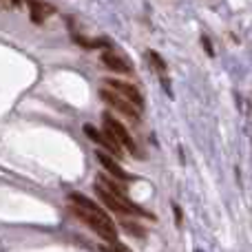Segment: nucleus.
Masks as SVG:
<instances>
[{"mask_svg": "<svg viewBox=\"0 0 252 252\" xmlns=\"http://www.w3.org/2000/svg\"><path fill=\"white\" fill-rule=\"evenodd\" d=\"M95 157H97V161H100V164L104 166V170H109V173L113 175L115 179H122V182H128V179H130V175L126 173V170H122V166H120L118 161H115L113 157L109 155V153L97 151V153H95Z\"/></svg>", "mask_w": 252, "mask_h": 252, "instance_id": "0eeeda50", "label": "nucleus"}, {"mask_svg": "<svg viewBox=\"0 0 252 252\" xmlns=\"http://www.w3.org/2000/svg\"><path fill=\"white\" fill-rule=\"evenodd\" d=\"M197 252H201V250H197Z\"/></svg>", "mask_w": 252, "mask_h": 252, "instance_id": "f3484780", "label": "nucleus"}, {"mask_svg": "<svg viewBox=\"0 0 252 252\" xmlns=\"http://www.w3.org/2000/svg\"><path fill=\"white\" fill-rule=\"evenodd\" d=\"M122 226H124V228H126V230H128V232H133V235H135V237H146V232H144V230H142V228L133 226V223H130V221H124V223H122Z\"/></svg>", "mask_w": 252, "mask_h": 252, "instance_id": "9b49d317", "label": "nucleus"}, {"mask_svg": "<svg viewBox=\"0 0 252 252\" xmlns=\"http://www.w3.org/2000/svg\"><path fill=\"white\" fill-rule=\"evenodd\" d=\"M95 192H97V197H100L102 204H104L109 210H113V213H118V215H139V217H151L146 210H142L139 206H135L133 201L128 199V197H118V195H113V192L104 190L102 186H97V184H95Z\"/></svg>", "mask_w": 252, "mask_h": 252, "instance_id": "f03ea898", "label": "nucleus"}, {"mask_svg": "<svg viewBox=\"0 0 252 252\" xmlns=\"http://www.w3.org/2000/svg\"><path fill=\"white\" fill-rule=\"evenodd\" d=\"M146 56H148V60H151L153 69H155V71H159L161 75H166V62H164V58H161L157 51H148Z\"/></svg>", "mask_w": 252, "mask_h": 252, "instance_id": "9d476101", "label": "nucleus"}, {"mask_svg": "<svg viewBox=\"0 0 252 252\" xmlns=\"http://www.w3.org/2000/svg\"><path fill=\"white\" fill-rule=\"evenodd\" d=\"M84 135H87L89 139H93V142L97 144V146H102L104 151H109V153H113V155H122V146H120L118 142L113 139V135L109 133V130H97L95 126H91V124H84Z\"/></svg>", "mask_w": 252, "mask_h": 252, "instance_id": "39448f33", "label": "nucleus"}, {"mask_svg": "<svg viewBox=\"0 0 252 252\" xmlns=\"http://www.w3.org/2000/svg\"><path fill=\"white\" fill-rule=\"evenodd\" d=\"M201 47H204V51H206V53H208V56H210V58H213V56H215V49H213V42H210V40H208V35H201Z\"/></svg>", "mask_w": 252, "mask_h": 252, "instance_id": "f8f14e48", "label": "nucleus"}, {"mask_svg": "<svg viewBox=\"0 0 252 252\" xmlns=\"http://www.w3.org/2000/svg\"><path fill=\"white\" fill-rule=\"evenodd\" d=\"M11 2L16 4V7H20V4H22V0H11Z\"/></svg>", "mask_w": 252, "mask_h": 252, "instance_id": "dca6fc26", "label": "nucleus"}, {"mask_svg": "<svg viewBox=\"0 0 252 252\" xmlns=\"http://www.w3.org/2000/svg\"><path fill=\"white\" fill-rule=\"evenodd\" d=\"M106 89H111V91H115L118 95L126 97V100L130 102V104H135L137 109H142V95H139V91L133 87V84L128 82H122V80H115V78H106Z\"/></svg>", "mask_w": 252, "mask_h": 252, "instance_id": "423d86ee", "label": "nucleus"}, {"mask_svg": "<svg viewBox=\"0 0 252 252\" xmlns=\"http://www.w3.org/2000/svg\"><path fill=\"white\" fill-rule=\"evenodd\" d=\"M71 213L80 219L87 228H91L97 237H102L109 244L118 241V228L109 219V215L100 208L97 204H93L89 197L80 195V192H71Z\"/></svg>", "mask_w": 252, "mask_h": 252, "instance_id": "f257e3e1", "label": "nucleus"}, {"mask_svg": "<svg viewBox=\"0 0 252 252\" xmlns=\"http://www.w3.org/2000/svg\"><path fill=\"white\" fill-rule=\"evenodd\" d=\"M100 97H102V100H104L109 106H113L118 113L126 115V118H130V120H137V118H139V111H142V109H137L135 104H130L126 97L118 95V93L111 91V89H102V91H100Z\"/></svg>", "mask_w": 252, "mask_h": 252, "instance_id": "20e7f679", "label": "nucleus"}, {"mask_svg": "<svg viewBox=\"0 0 252 252\" xmlns=\"http://www.w3.org/2000/svg\"><path fill=\"white\" fill-rule=\"evenodd\" d=\"M173 213H175V219H177V226H182V208L177 204H173Z\"/></svg>", "mask_w": 252, "mask_h": 252, "instance_id": "4468645a", "label": "nucleus"}, {"mask_svg": "<svg viewBox=\"0 0 252 252\" xmlns=\"http://www.w3.org/2000/svg\"><path fill=\"white\" fill-rule=\"evenodd\" d=\"M113 252H128V250H126V248H122V246H115V248H113Z\"/></svg>", "mask_w": 252, "mask_h": 252, "instance_id": "2eb2a0df", "label": "nucleus"}, {"mask_svg": "<svg viewBox=\"0 0 252 252\" xmlns=\"http://www.w3.org/2000/svg\"><path fill=\"white\" fill-rule=\"evenodd\" d=\"M161 87H164V91L168 93L170 97H173V91H170V82H168V78H166V75H161Z\"/></svg>", "mask_w": 252, "mask_h": 252, "instance_id": "ddd939ff", "label": "nucleus"}, {"mask_svg": "<svg viewBox=\"0 0 252 252\" xmlns=\"http://www.w3.org/2000/svg\"><path fill=\"white\" fill-rule=\"evenodd\" d=\"M27 4H29V16H31V20H33L35 25H42L44 18L53 13V7L40 2V0H27Z\"/></svg>", "mask_w": 252, "mask_h": 252, "instance_id": "1a4fd4ad", "label": "nucleus"}, {"mask_svg": "<svg viewBox=\"0 0 252 252\" xmlns=\"http://www.w3.org/2000/svg\"><path fill=\"white\" fill-rule=\"evenodd\" d=\"M102 120H104V130H109L111 135H113V139L120 144V146H124L126 151H130L133 155H139L137 153V146H135V139L133 135L128 133V128L120 122V120H115L113 115H102Z\"/></svg>", "mask_w": 252, "mask_h": 252, "instance_id": "7ed1b4c3", "label": "nucleus"}, {"mask_svg": "<svg viewBox=\"0 0 252 252\" xmlns=\"http://www.w3.org/2000/svg\"><path fill=\"white\" fill-rule=\"evenodd\" d=\"M102 64L109 66L111 71H118V73H130V71H133L130 62L126 60V58L118 56V53H113V51L102 53Z\"/></svg>", "mask_w": 252, "mask_h": 252, "instance_id": "6e6552de", "label": "nucleus"}]
</instances>
